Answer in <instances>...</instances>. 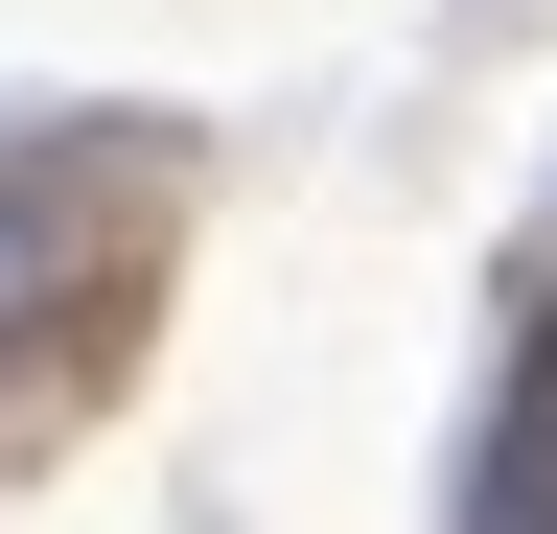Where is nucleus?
I'll use <instances>...</instances> for the list:
<instances>
[{
    "instance_id": "1",
    "label": "nucleus",
    "mask_w": 557,
    "mask_h": 534,
    "mask_svg": "<svg viewBox=\"0 0 557 534\" xmlns=\"http://www.w3.org/2000/svg\"><path fill=\"white\" fill-rule=\"evenodd\" d=\"M465 534H557V325L487 372V442H465Z\"/></svg>"
}]
</instances>
